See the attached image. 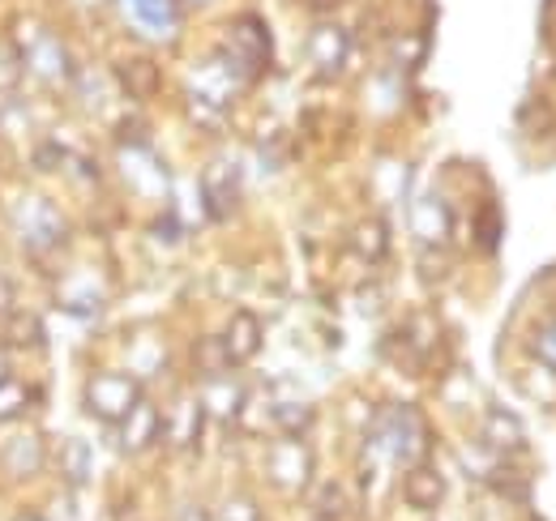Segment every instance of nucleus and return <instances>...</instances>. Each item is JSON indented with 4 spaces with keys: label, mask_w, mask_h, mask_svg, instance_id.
<instances>
[{
    "label": "nucleus",
    "mask_w": 556,
    "mask_h": 521,
    "mask_svg": "<svg viewBox=\"0 0 556 521\" xmlns=\"http://www.w3.org/2000/svg\"><path fill=\"white\" fill-rule=\"evenodd\" d=\"M372 441L407 470L424 466L428 454H432V428H428L424 410L412 406V402H399V406L381 410V419L372 423Z\"/></svg>",
    "instance_id": "obj_1"
},
{
    "label": "nucleus",
    "mask_w": 556,
    "mask_h": 521,
    "mask_svg": "<svg viewBox=\"0 0 556 521\" xmlns=\"http://www.w3.org/2000/svg\"><path fill=\"white\" fill-rule=\"evenodd\" d=\"M270 56H275V48H270L266 22H262L257 13H240V17L227 26V35H223L218 61L231 68V77H236L240 86H249V81H257V77L270 68Z\"/></svg>",
    "instance_id": "obj_2"
},
{
    "label": "nucleus",
    "mask_w": 556,
    "mask_h": 521,
    "mask_svg": "<svg viewBox=\"0 0 556 521\" xmlns=\"http://www.w3.org/2000/svg\"><path fill=\"white\" fill-rule=\"evenodd\" d=\"M9 223H13V236L26 244V253H56L70 240V223H65L61 205L39 193L17 196L9 205Z\"/></svg>",
    "instance_id": "obj_3"
},
{
    "label": "nucleus",
    "mask_w": 556,
    "mask_h": 521,
    "mask_svg": "<svg viewBox=\"0 0 556 521\" xmlns=\"http://www.w3.org/2000/svg\"><path fill=\"white\" fill-rule=\"evenodd\" d=\"M141 402V385L138 377L129 372H94L81 390V406L90 419L108 423V428H121L129 419V410Z\"/></svg>",
    "instance_id": "obj_4"
},
{
    "label": "nucleus",
    "mask_w": 556,
    "mask_h": 521,
    "mask_svg": "<svg viewBox=\"0 0 556 521\" xmlns=\"http://www.w3.org/2000/svg\"><path fill=\"white\" fill-rule=\"evenodd\" d=\"M313 474H317V461L308 454L304 441L295 436H278L266 454V479L270 487L282 492V496H304L313 487Z\"/></svg>",
    "instance_id": "obj_5"
},
{
    "label": "nucleus",
    "mask_w": 556,
    "mask_h": 521,
    "mask_svg": "<svg viewBox=\"0 0 556 521\" xmlns=\"http://www.w3.org/2000/svg\"><path fill=\"white\" fill-rule=\"evenodd\" d=\"M22 52H26V73H30L39 86H48V90H61V86H70V81H73L70 48H65V43H61L52 30L35 35L30 43H22Z\"/></svg>",
    "instance_id": "obj_6"
},
{
    "label": "nucleus",
    "mask_w": 556,
    "mask_h": 521,
    "mask_svg": "<svg viewBox=\"0 0 556 521\" xmlns=\"http://www.w3.org/2000/svg\"><path fill=\"white\" fill-rule=\"evenodd\" d=\"M240 193H244V185H240V163L214 158L206 167V176H202V205H206L210 218H231V214L240 209Z\"/></svg>",
    "instance_id": "obj_7"
},
{
    "label": "nucleus",
    "mask_w": 556,
    "mask_h": 521,
    "mask_svg": "<svg viewBox=\"0 0 556 521\" xmlns=\"http://www.w3.org/2000/svg\"><path fill=\"white\" fill-rule=\"evenodd\" d=\"M163 428H167L163 410H159L154 402H146V397H141L138 406L129 410V419L116 428V445H121V454H129V457L150 454V449L163 441Z\"/></svg>",
    "instance_id": "obj_8"
},
{
    "label": "nucleus",
    "mask_w": 556,
    "mask_h": 521,
    "mask_svg": "<svg viewBox=\"0 0 556 521\" xmlns=\"http://www.w3.org/2000/svg\"><path fill=\"white\" fill-rule=\"evenodd\" d=\"M480 441L501 457H518L527 454V423L509 406H488L480 419Z\"/></svg>",
    "instance_id": "obj_9"
},
{
    "label": "nucleus",
    "mask_w": 556,
    "mask_h": 521,
    "mask_svg": "<svg viewBox=\"0 0 556 521\" xmlns=\"http://www.w3.org/2000/svg\"><path fill=\"white\" fill-rule=\"evenodd\" d=\"M0 466H4L9 479H30V474H39V470L48 466V441H43V432H39V428L13 432V441L0 449Z\"/></svg>",
    "instance_id": "obj_10"
},
{
    "label": "nucleus",
    "mask_w": 556,
    "mask_h": 521,
    "mask_svg": "<svg viewBox=\"0 0 556 521\" xmlns=\"http://www.w3.org/2000/svg\"><path fill=\"white\" fill-rule=\"evenodd\" d=\"M121 171H125V180H134L138 193H167V171L154 158L150 141H121Z\"/></svg>",
    "instance_id": "obj_11"
},
{
    "label": "nucleus",
    "mask_w": 556,
    "mask_h": 521,
    "mask_svg": "<svg viewBox=\"0 0 556 521\" xmlns=\"http://www.w3.org/2000/svg\"><path fill=\"white\" fill-rule=\"evenodd\" d=\"M412 231H416V240L424 249H445L450 236H454V209L437 193L419 196L416 209H412Z\"/></svg>",
    "instance_id": "obj_12"
},
{
    "label": "nucleus",
    "mask_w": 556,
    "mask_h": 521,
    "mask_svg": "<svg viewBox=\"0 0 556 521\" xmlns=\"http://www.w3.org/2000/svg\"><path fill=\"white\" fill-rule=\"evenodd\" d=\"M351 56V35L343 26H334V22H321L313 35H308V61L313 68L321 73V77H334V73H343Z\"/></svg>",
    "instance_id": "obj_13"
},
{
    "label": "nucleus",
    "mask_w": 556,
    "mask_h": 521,
    "mask_svg": "<svg viewBox=\"0 0 556 521\" xmlns=\"http://www.w3.org/2000/svg\"><path fill=\"white\" fill-rule=\"evenodd\" d=\"M206 406H202V397H180V406H176V415L167 419V428H163V436H167V445L176 449V454H198V445H202V432H206Z\"/></svg>",
    "instance_id": "obj_14"
},
{
    "label": "nucleus",
    "mask_w": 556,
    "mask_h": 521,
    "mask_svg": "<svg viewBox=\"0 0 556 521\" xmlns=\"http://www.w3.org/2000/svg\"><path fill=\"white\" fill-rule=\"evenodd\" d=\"M262 342H266V329H262V317H257V313H249V308L231 313V321L223 329V346H227V355H231L236 368H240V364H253L257 351H262Z\"/></svg>",
    "instance_id": "obj_15"
},
{
    "label": "nucleus",
    "mask_w": 556,
    "mask_h": 521,
    "mask_svg": "<svg viewBox=\"0 0 556 521\" xmlns=\"http://www.w3.org/2000/svg\"><path fill=\"white\" fill-rule=\"evenodd\" d=\"M121 4L141 35H172L185 17V0H121Z\"/></svg>",
    "instance_id": "obj_16"
},
{
    "label": "nucleus",
    "mask_w": 556,
    "mask_h": 521,
    "mask_svg": "<svg viewBox=\"0 0 556 521\" xmlns=\"http://www.w3.org/2000/svg\"><path fill=\"white\" fill-rule=\"evenodd\" d=\"M403 500L419 509V513H437L441 505H445V474L432 466V461H424V466H412L407 474H403Z\"/></svg>",
    "instance_id": "obj_17"
},
{
    "label": "nucleus",
    "mask_w": 556,
    "mask_h": 521,
    "mask_svg": "<svg viewBox=\"0 0 556 521\" xmlns=\"http://www.w3.org/2000/svg\"><path fill=\"white\" fill-rule=\"evenodd\" d=\"M52 461H56L61 479L70 483L73 492L90 483V470H94V454H90V445H86L81 436H65V441H56V454H52Z\"/></svg>",
    "instance_id": "obj_18"
},
{
    "label": "nucleus",
    "mask_w": 556,
    "mask_h": 521,
    "mask_svg": "<svg viewBox=\"0 0 556 521\" xmlns=\"http://www.w3.org/2000/svg\"><path fill=\"white\" fill-rule=\"evenodd\" d=\"M351 249H355V257H364L368 265L386 260L390 257V223H386L381 214L359 218V223L351 227Z\"/></svg>",
    "instance_id": "obj_19"
},
{
    "label": "nucleus",
    "mask_w": 556,
    "mask_h": 521,
    "mask_svg": "<svg viewBox=\"0 0 556 521\" xmlns=\"http://www.w3.org/2000/svg\"><path fill=\"white\" fill-rule=\"evenodd\" d=\"M202 406H206L210 419H218V423H236V419H244L249 390L236 385V381H227V377H218V381H210V393L202 397Z\"/></svg>",
    "instance_id": "obj_20"
},
{
    "label": "nucleus",
    "mask_w": 556,
    "mask_h": 521,
    "mask_svg": "<svg viewBox=\"0 0 556 521\" xmlns=\"http://www.w3.org/2000/svg\"><path fill=\"white\" fill-rule=\"evenodd\" d=\"M159 65L150 61V56H125L121 65H116V81H121V90L129 94V99H150V94H159Z\"/></svg>",
    "instance_id": "obj_21"
},
{
    "label": "nucleus",
    "mask_w": 556,
    "mask_h": 521,
    "mask_svg": "<svg viewBox=\"0 0 556 521\" xmlns=\"http://www.w3.org/2000/svg\"><path fill=\"white\" fill-rule=\"evenodd\" d=\"M35 406H39V385H30V381H22L13 372L0 377V423H17Z\"/></svg>",
    "instance_id": "obj_22"
},
{
    "label": "nucleus",
    "mask_w": 556,
    "mask_h": 521,
    "mask_svg": "<svg viewBox=\"0 0 556 521\" xmlns=\"http://www.w3.org/2000/svg\"><path fill=\"white\" fill-rule=\"evenodd\" d=\"M4 342H9V351H39L48 342V329L35 313H13V317H4Z\"/></svg>",
    "instance_id": "obj_23"
},
{
    "label": "nucleus",
    "mask_w": 556,
    "mask_h": 521,
    "mask_svg": "<svg viewBox=\"0 0 556 521\" xmlns=\"http://www.w3.org/2000/svg\"><path fill=\"white\" fill-rule=\"evenodd\" d=\"M270 423L278 428V436L304 441V432L317 423V410H313L308 402H275V406H270Z\"/></svg>",
    "instance_id": "obj_24"
},
{
    "label": "nucleus",
    "mask_w": 556,
    "mask_h": 521,
    "mask_svg": "<svg viewBox=\"0 0 556 521\" xmlns=\"http://www.w3.org/2000/svg\"><path fill=\"white\" fill-rule=\"evenodd\" d=\"M193 368H198V377H206V381H218V377H227L236 364H231V355H227V346H223V338H198L193 342Z\"/></svg>",
    "instance_id": "obj_25"
},
{
    "label": "nucleus",
    "mask_w": 556,
    "mask_h": 521,
    "mask_svg": "<svg viewBox=\"0 0 556 521\" xmlns=\"http://www.w3.org/2000/svg\"><path fill=\"white\" fill-rule=\"evenodd\" d=\"M26 77V52L17 39H0V94L17 90V81Z\"/></svg>",
    "instance_id": "obj_26"
},
{
    "label": "nucleus",
    "mask_w": 556,
    "mask_h": 521,
    "mask_svg": "<svg viewBox=\"0 0 556 521\" xmlns=\"http://www.w3.org/2000/svg\"><path fill=\"white\" fill-rule=\"evenodd\" d=\"M501 236H505V214H501L496 201H488L484 209L476 214V244H480V253H496Z\"/></svg>",
    "instance_id": "obj_27"
},
{
    "label": "nucleus",
    "mask_w": 556,
    "mask_h": 521,
    "mask_svg": "<svg viewBox=\"0 0 556 521\" xmlns=\"http://www.w3.org/2000/svg\"><path fill=\"white\" fill-rule=\"evenodd\" d=\"M313 513H317V521L343 518V513H348V496H343V487H339V483H321L317 496H313Z\"/></svg>",
    "instance_id": "obj_28"
},
{
    "label": "nucleus",
    "mask_w": 556,
    "mask_h": 521,
    "mask_svg": "<svg viewBox=\"0 0 556 521\" xmlns=\"http://www.w3.org/2000/svg\"><path fill=\"white\" fill-rule=\"evenodd\" d=\"M214 521H266V513H262V505H257L253 496L236 492V496H227V500L218 505Z\"/></svg>",
    "instance_id": "obj_29"
},
{
    "label": "nucleus",
    "mask_w": 556,
    "mask_h": 521,
    "mask_svg": "<svg viewBox=\"0 0 556 521\" xmlns=\"http://www.w3.org/2000/svg\"><path fill=\"white\" fill-rule=\"evenodd\" d=\"M30 163H35V171H61L65 163H70V145H61L56 137H43L39 145H35V154H30Z\"/></svg>",
    "instance_id": "obj_30"
},
{
    "label": "nucleus",
    "mask_w": 556,
    "mask_h": 521,
    "mask_svg": "<svg viewBox=\"0 0 556 521\" xmlns=\"http://www.w3.org/2000/svg\"><path fill=\"white\" fill-rule=\"evenodd\" d=\"M531 355H535L544 368H553V372H556V321H548V326L535 333V342H531Z\"/></svg>",
    "instance_id": "obj_31"
},
{
    "label": "nucleus",
    "mask_w": 556,
    "mask_h": 521,
    "mask_svg": "<svg viewBox=\"0 0 556 521\" xmlns=\"http://www.w3.org/2000/svg\"><path fill=\"white\" fill-rule=\"evenodd\" d=\"M445 249H424V257H419V278L424 282H437V278H445L450 274V260L441 257Z\"/></svg>",
    "instance_id": "obj_32"
},
{
    "label": "nucleus",
    "mask_w": 556,
    "mask_h": 521,
    "mask_svg": "<svg viewBox=\"0 0 556 521\" xmlns=\"http://www.w3.org/2000/svg\"><path fill=\"white\" fill-rule=\"evenodd\" d=\"M13 304H17V287H13L9 274H0V321L13 317Z\"/></svg>",
    "instance_id": "obj_33"
},
{
    "label": "nucleus",
    "mask_w": 556,
    "mask_h": 521,
    "mask_svg": "<svg viewBox=\"0 0 556 521\" xmlns=\"http://www.w3.org/2000/svg\"><path fill=\"white\" fill-rule=\"evenodd\" d=\"M172 521H214L206 505H185V509H176V518Z\"/></svg>",
    "instance_id": "obj_34"
},
{
    "label": "nucleus",
    "mask_w": 556,
    "mask_h": 521,
    "mask_svg": "<svg viewBox=\"0 0 556 521\" xmlns=\"http://www.w3.org/2000/svg\"><path fill=\"white\" fill-rule=\"evenodd\" d=\"M339 4H343V0H308L313 13H330V9H339Z\"/></svg>",
    "instance_id": "obj_35"
},
{
    "label": "nucleus",
    "mask_w": 556,
    "mask_h": 521,
    "mask_svg": "<svg viewBox=\"0 0 556 521\" xmlns=\"http://www.w3.org/2000/svg\"><path fill=\"white\" fill-rule=\"evenodd\" d=\"M13 521H52V518H39V513H17Z\"/></svg>",
    "instance_id": "obj_36"
},
{
    "label": "nucleus",
    "mask_w": 556,
    "mask_h": 521,
    "mask_svg": "<svg viewBox=\"0 0 556 521\" xmlns=\"http://www.w3.org/2000/svg\"><path fill=\"white\" fill-rule=\"evenodd\" d=\"M189 4H210V0H189Z\"/></svg>",
    "instance_id": "obj_37"
},
{
    "label": "nucleus",
    "mask_w": 556,
    "mask_h": 521,
    "mask_svg": "<svg viewBox=\"0 0 556 521\" xmlns=\"http://www.w3.org/2000/svg\"><path fill=\"white\" fill-rule=\"evenodd\" d=\"M0 377H4V359H0Z\"/></svg>",
    "instance_id": "obj_38"
}]
</instances>
